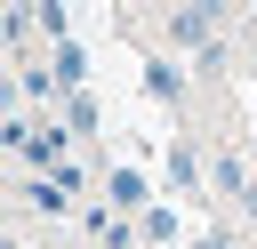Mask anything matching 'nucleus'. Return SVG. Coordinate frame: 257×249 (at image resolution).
I'll return each instance as SVG.
<instances>
[{
  "label": "nucleus",
  "mask_w": 257,
  "mask_h": 249,
  "mask_svg": "<svg viewBox=\"0 0 257 249\" xmlns=\"http://www.w3.org/2000/svg\"><path fill=\"white\" fill-rule=\"evenodd\" d=\"M24 201H32L40 217H64V209H72V185H64V177H24Z\"/></svg>",
  "instance_id": "nucleus-2"
},
{
  "label": "nucleus",
  "mask_w": 257,
  "mask_h": 249,
  "mask_svg": "<svg viewBox=\"0 0 257 249\" xmlns=\"http://www.w3.org/2000/svg\"><path fill=\"white\" fill-rule=\"evenodd\" d=\"M145 96H161V104H185V72H177L169 56H153V64H145Z\"/></svg>",
  "instance_id": "nucleus-3"
},
{
  "label": "nucleus",
  "mask_w": 257,
  "mask_h": 249,
  "mask_svg": "<svg viewBox=\"0 0 257 249\" xmlns=\"http://www.w3.org/2000/svg\"><path fill=\"white\" fill-rule=\"evenodd\" d=\"M137 233H145V241H177V217H169V209H145Z\"/></svg>",
  "instance_id": "nucleus-7"
},
{
  "label": "nucleus",
  "mask_w": 257,
  "mask_h": 249,
  "mask_svg": "<svg viewBox=\"0 0 257 249\" xmlns=\"http://www.w3.org/2000/svg\"><path fill=\"white\" fill-rule=\"evenodd\" d=\"M193 249H233V241H225V233H201V241H193Z\"/></svg>",
  "instance_id": "nucleus-8"
},
{
  "label": "nucleus",
  "mask_w": 257,
  "mask_h": 249,
  "mask_svg": "<svg viewBox=\"0 0 257 249\" xmlns=\"http://www.w3.org/2000/svg\"><path fill=\"white\" fill-rule=\"evenodd\" d=\"M64 129L88 137V129H96V96H72V104H64Z\"/></svg>",
  "instance_id": "nucleus-6"
},
{
  "label": "nucleus",
  "mask_w": 257,
  "mask_h": 249,
  "mask_svg": "<svg viewBox=\"0 0 257 249\" xmlns=\"http://www.w3.org/2000/svg\"><path fill=\"white\" fill-rule=\"evenodd\" d=\"M209 185H217L225 201H249V169H241V153H217V161H209Z\"/></svg>",
  "instance_id": "nucleus-4"
},
{
  "label": "nucleus",
  "mask_w": 257,
  "mask_h": 249,
  "mask_svg": "<svg viewBox=\"0 0 257 249\" xmlns=\"http://www.w3.org/2000/svg\"><path fill=\"white\" fill-rule=\"evenodd\" d=\"M241 209H249V217H257V185H249V201H241Z\"/></svg>",
  "instance_id": "nucleus-9"
},
{
  "label": "nucleus",
  "mask_w": 257,
  "mask_h": 249,
  "mask_svg": "<svg viewBox=\"0 0 257 249\" xmlns=\"http://www.w3.org/2000/svg\"><path fill=\"white\" fill-rule=\"evenodd\" d=\"M56 88H80V48L56 40Z\"/></svg>",
  "instance_id": "nucleus-5"
},
{
  "label": "nucleus",
  "mask_w": 257,
  "mask_h": 249,
  "mask_svg": "<svg viewBox=\"0 0 257 249\" xmlns=\"http://www.w3.org/2000/svg\"><path fill=\"white\" fill-rule=\"evenodd\" d=\"M104 209H120V217H145V209H153V185H145L137 169H112V177H104Z\"/></svg>",
  "instance_id": "nucleus-1"
}]
</instances>
